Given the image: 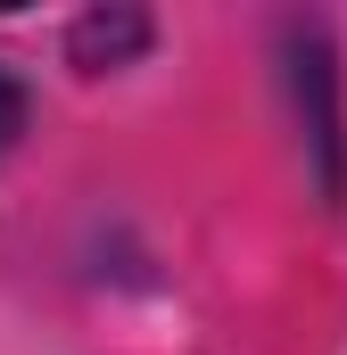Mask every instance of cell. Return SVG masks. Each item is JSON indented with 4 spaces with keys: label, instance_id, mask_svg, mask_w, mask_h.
<instances>
[{
    "label": "cell",
    "instance_id": "obj_1",
    "mask_svg": "<svg viewBox=\"0 0 347 355\" xmlns=\"http://www.w3.org/2000/svg\"><path fill=\"white\" fill-rule=\"evenodd\" d=\"M25 132V91H17V75H0V149Z\"/></svg>",
    "mask_w": 347,
    "mask_h": 355
}]
</instances>
